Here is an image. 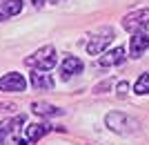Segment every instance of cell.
Returning a JSON list of instances; mask_svg holds the SVG:
<instances>
[{
	"mask_svg": "<svg viewBox=\"0 0 149 145\" xmlns=\"http://www.w3.org/2000/svg\"><path fill=\"white\" fill-rule=\"evenodd\" d=\"M125 63V47H116L111 51H105V56L98 60L100 67H111V65H120Z\"/></svg>",
	"mask_w": 149,
	"mask_h": 145,
	"instance_id": "obj_8",
	"label": "cell"
},
{
	"mask_svg": "<svg viewBox=\"0 0 149 145\" xmlns=\"http://www.w3.org/2000/svg\"><path fill=\"white\" fill-rule=\"evenodd\" d=\"M49 130H51L49 123H31V125L27 127V139H29L31 143H36V141H40Z\"/></svg>",
	"mask_w": 149,
	"mask_h": 145,
	"instance_id": "obj_9",
	"label": "cell"
},
{
	"mask_svg": "<svg viewBox=\"0 0 149 145\" xmlns=\"http://www.w3.org/2000/svg\"><path fill=\"white\" fill-rule=\"evenodd\" d=\"M147 47H149V36H147V34H143V32L134 34V38L129 40V54H131V58H140Z\"/></svg>",
	"mask_w": 149,
	"mask_h": 145,
	"instance_id": "obj_7",
	"label": "cell"
},
{
	"mask_svg": "<svg viewBox=\"0 0 149 145\" xmlns=\"http://www.w3.org/2000/svg\"><path fill=\"white\" fill-rule=\"evenodd\" d=\"M56 2H58V0H56Z\"/></svg>",
	"mask_w": 149,
	"mask_h": 145,
	"instance_id": "obj_18",
	"label": "cell"
},
{
	"mask_svg": "<svg viewBox=\"0 0 149 145\" xmlns=\"http://www.w3.org/2000/svg\"><path fill=\"white\" fill-rule=\"evenodd\" d=\"M147 25H149V9H138V11H131L123 18V27L131 34L143 32Z\"/></svg>",
	"mask_w": 149,
	"mask_h": 145,
	"instance_id": "obj_3",
	"label": "cell"
},
{
	"mask_svg": "<svg viewBox=\"0 0 149 145\" xmlns=\"http://www.w3.org/2000/svg\"><path fill=\"white\" fill-rule=\"evenodd\" d=\"M31 2H33V5H42L45 0H31Z\"/></svg>",
	"mask_w": 149,
	"mask_h": 145,
	"instance_id": "obj_17",
	"label": "cell"
},
{
	"mask_svg": "<svg viewBox=\"0 0 149 145\" xmlns=\"http://www.w3.org/2000/svg\"><path fill=\"white\" fill-rule=\"evenodd\" d=\"M113 40V29L111 27H105V29H100L98 34H96V38H91V43L87 45V51L91 54V56H98V54H102L105 51V47Z\"/></svg>",
	"mask_w": 149,
	"mask_h": 145,
	"instance_id": "obj_4",
	"label": "cell"
},
{
	"mask_svg": "<svg viewBox=\"0 0 149 145\" xmlns=\"http://www.w3.org/2000/svg\"><path fill=\"white\" fill-rule=\"evenodd\" d=\"M82 67H85V65H82L80 58H76V56H67L65 60H62V65H60V76H62V81L71 78L74 74H80Z\"/></svg>",
	"mask_w": 149,
	"mask_h": 145,
	"instance_id": "obj_6",
	"label": "cell"
},
{
	"mask_svg": "<svg viewBox=\"0 0 149 145\" xmlns=\"http://www.w3.org/2000/svg\"><path fill=\"white\" fill-rule=\"evenodd\" d=\"M27 81L25 76L18 71H9V74L0 76V92H25Z\"/></svg>",
	"mask_w": 149,
	"mask_h": 145,
	"instance_id": "obj_5",
	"label": "cell"
},
{
	"mask_svg": "<svg viewBox=\"0 0 149 145\" xmlns=\"http://www.w3.org/2000/svg\"><path fill=\"white\" fill-rule=\"evenodd\" d=\"M31 85H33V89H51L54 87V81H51L49 74L36 69L33 74H31Z\"/></svg>",
	"mask_w": 149,
	"mask_h": 145,
	"instance_id": "obj_10",
	"label": "cell"
},
{
	"mask_svg": "<svg viewBox=\"0 0 149 145\" xmlns=\"http://www.w3.org/2000/svg\"><path fill=\"white\" fill-rule=\"evenodd\" d=\"M29 143H31L29 139H22V136H18V134L13 136V145H29Z\"/></svg>",
	"mask_w": 149,
	"mask_h": 145,
	"instance_id": "obj_16",
	"label": "cell"
},
{
	"mask_svg": "<svg viewBox=\"0 0 149 145\" xmlns=\"http://www.w3.org/2000/svg\"><path fill=\"white\" fill-rule=\"evenodd\" d=\"M107 127L111 130V132H118V134H129L136 130V120L129 118L127 114L123 112H111V114H107V118H105Z\"/></svg>",
	"mask_w": 149,
	"mask_h": 145,
	"instance_id": "obj_2",
	"label": "cell"
},
{
	"mask_svg": "<svg viewBox=\"0 0 149 145\" xmlns=\"http://www.w3.org/2000/svg\"><path fill=\"white\" fill-rule=\"evenodd\" d=\"M31 109H33V114H38V116H60L62 114V109L54 107L49 103H31Z\"/></svg>",
	"mask_w": 149,
	"mask_h": 145,
	"instance_id": "obj_11",
	"label": "cell"
},
{
	"mask_svg": "<svg viewBox=\"0 0 149 145\" xmlns=\"http://www.w3.org/2000/svg\"><path fill=\"white\" fill-rule=\"evenodd\" d=\"M134 92L136 94H149V74H143L134 85Z\"/></svg>",
	"mask_w": 149,
	"mask_h": 145,
	"instance_id": "obj_13",
	"label": "cell"
},
{
	"mask_svg": "<svg viewBox=\"0 0 149 145\" xmlns=\"http://www.w3.org/2000/svg\"><path fill=\"white\" fill-rule=\"evenodd\" d=\"M127 89H129V85H127V83H118V87H116V94H118V98H125V96H127Z\"/></svg>",
	"mask_w": 149,
	"mask_h": 145,
	"instance_id": "obj_15",
	"label": "cell"
},
{
	"mask_svg": "<svg viewBox=\"0 0 149 145\" xmlns=\"http://www.w3.org/2000/svg\"><path fill=\"white\" fill-rule=\"evenodd\" d=\"M13 130V123L11 120H2L0 123V145H5V139H7V134Z\"/></svg>",
	"mask_w": 149,
	"mask_h": 145,
	"instance_id": "obj_14",
	"label": "cell"
},
{
	"mask_svg": "<svg viewBox=\"0 0 149 145\" xmlns=\"http://www.w3.org/2000/svg\"><path fill=\"white\" fill-rule=\"evenodd\" d=\"M25 63L29 65V67H33V69H38V71H47V69H51V67L58 63L56 49H54L51 45H47V47H42V49H38L33 56H29Z\"/></svg>",
	"mask_w": 149,
	"mask_h": 145,
	"instance_id": "obj_1",
	"label": "cell"
},
{
	"mask_svg": "<svg viewBox=\"0 0 149 145\" xmlns=\"http://www.w3.org/2000/svg\"><path fill=\"white\" fill-rule=\"evenodd\" d=\"M22 11V0H7L5 5L0 7V13L2 16H16V13H20Z\"/></svg>",
	"mask_w": 149,
	"mask_h": 145,
	"instance_id": "obj_12",
	"label": "cell"
}]
</instances>
